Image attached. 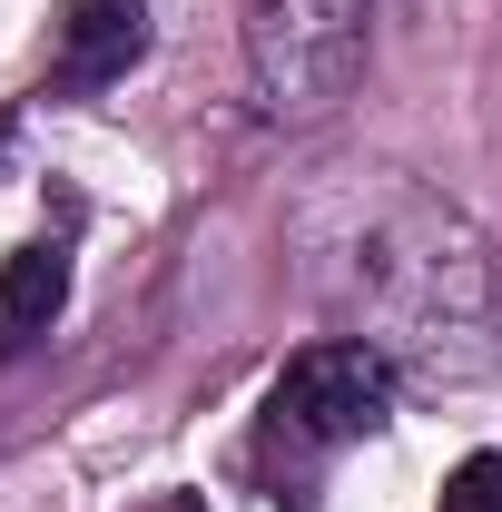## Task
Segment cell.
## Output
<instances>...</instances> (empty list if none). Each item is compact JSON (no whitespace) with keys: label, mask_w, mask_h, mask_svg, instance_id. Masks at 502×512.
Listing matches in <instances>:
<instances>
[{"label":"cell","mask_w":502,"mask_h":512,"mask_svg":"<svg viewBox=\"0 0 502 512\" xmlns=\"http://www.w3.org/2000/svg\"><path fill=\"white\" fill-rule=\"evenodd\" d=\"M384 414H394V355L365 345V335H325V345H306L286 375L266 384L256 473L276 483V503H306V483L345 444H375Z\"/></svg>","instance_id":"2"},{"label":"cell","mask_w":502,"mask_h":512,"mask_svg":"<svg viewBox=\"0 0 502 512\" xmlns=\"http://www.w3.org/2000/svg\"><path fill=\"white\" fill-rule=\"evenodd\" d=\"M138 60H148V0H69V20H60V69H50L69 99L119 89Z\"/></svg>","instance_id":"4"},{"label":"cell","mask_w":502,"mask_h":512,"mask_svg":"<svg viewBox=\"0 0 502 512\" xmlns=\"http://www.w3.org/2000/svg\"><path fill=\"white\" fill-rule=\"evenodd\" d=\"M375 0H247V69L276 119H315L355 89Z\"/></svg>","instance_id":"3"},{"label":"cell","mask_w":502,"mask_h":512,"mask_svg":"<svg viewBox=\"0 0 502 512\" xmlns=\"http://www.w3.org/2000/svg\"><path fill=\"white\" fill-rule=\"evenodd\" d=\"M69 306V247L60 237H30V247L0 256V355L50 335V316Z\"/></svg>","instance_id":"5"},{"label":"cell","mask_w":502,"mask_h":512,"mask_svg":"<svg viewBox=\"0 0 502 512\" xmlns=\"http://www.w3.org/2000/svg\"><path fill=\"white\" fill-rule=\"evenodd\" d=\"M443 512H502V453H473V463H453V483H443Z\"/></svg>","instance_id":"6"},{"label":"cell","mask_w":502,"mask_h":512,"mask_svg":"<svg viewBox=\"0 0 502 512\" xmlns=\"http://www.w3.org/2000/svg\"><path fill=\"white\" fill-rule=\"evenodd\" d=\"M345 286L365 306V345L424 375H483L502 365V256L424 188H384L355 207Z\"/></svg>","instance_id":"1"}]
</instances>
